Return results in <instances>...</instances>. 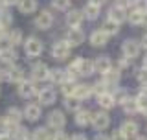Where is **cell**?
Returning <instances> with one entry per match:
<instances>
[{
  "label": "cell",
  "instance_id": "9",
  "mask_svg": "<svg viewBox=\"0 0 147 140\" xmlns=\"http://www.w3.org/2000/svg\"><path fill=\"white\" fill-rule=\"evenodd\" d=\"M37 85L33 81H26V79H22V81H18V94L22 98H31L37 94Z\"/></svg>",
  "mask_w": 147,
  "mask_h": 140
},
{
  "label": "cell",
  "instance_id": "23",
  "mask_svg": "<svg viewBox=\"0 0 147 140\" xmlns=\"http://www.w3.org/2000/svg\"><path fill=\"white\" fill-rule=\"evenodd\" d=\"M74 96L79 98V100H86V98L92 96V87L90 85H85V83H81V85H76V88H74Z\"/></svg>",
  "mask_w": 147,
  "mask_h": 140
},
{
  "label": "cell",
  "instance_id": "1",
  "mask_svg": "<svg viewBox=\"0 0 147 140\" xmlns=\"http://www.w3.org/2000/svg\"><path fill=\"white\" fill-rule=\"evenodd\" d=\"M44 46H42V41L39 39V37H28L26 43H24V52L26 55H30V57H39L40 54H42Z\"/></svg>",
  "mask_w": 147,
  "mask_h": 140
},
{
  "label": "cell",
  "instance_id": "46",
  "mask_svg": "<svg viewBox=\"0 0 147 140\" xmlns=\"http://www.w3.org/2000/svg\"><path fill=\"white\" fill-rule=\"evenodd\" d=\"M17 4H18V0H0V6H6V7L17 6Z\"/></svg>",
  "mask_w": 147,
  "mask_h": 140
},
{
  "label": "cell",
  "instance_id": "24",
  "mask_svg": "<svg viewBox=\"0 0 147 140\" xmlns=\"http://www.w3.org/2000/svg\"><path fill=\"white\" fill-rule=\"evenodd\" d=\"M109 18H112V20H116V22H119V24H121V22L127 18V11H125V7H119V6L110 7V11H109Z\"/></svg>",
  "mask_w": 147,
  "mask_h": 140
},
{
  "label": "cell",
  "instance_id": "33",
  "mask_svg": "<svg viewBox=\"0 0 147 140\" xmlns=\"http://www.w3.org/2000/svg\"><path fill=\"white\" fill-rule=\"evenodd\" d=\"M64 107H66L68 111H77L81 107V100L76 98L74 94H70V96H66V100H64Z\"/></svg>",
  "mask_w": 147,
  "mask_h": 140
},
{
  "label": "cell",
  "instance_id": "54",
  "mask_svg": "<svg viewBox=\"0 0 147 140\" xmlns=\"http://www.w3.org/2000/svg\"><path fill=\"white\" fill-rule=\"evenodd\" d=\"M0 140H11V137L9 135H0Z\"/></svg>",
  "mask_w": 147,
  "mask_h": 140
},
{
  "label": "cell",
  "instance_id": "15",
  "mask_svg": "<svg viewBox=\"0 0 147 140\" xmlns=\"http://www.w3.org/2000/svg\"><path fill=\"white\" fill-rule=\"evenodd\" d=\"M4 120H6L11 127H13V125H18V124H20V120H22V111L17 109V107H9Z\"/></svg>",
  "mask_w": 147,
  "mask_h": 140
},
{
  "label": "cell",
  "instance_id": "44",
  "mask_svg": "<svg viewBox=\"0 0 147 140\" xmlns=\"http://www.w3.org/2000/svg\"><path fill=\"white\" fill-rule=\"evenodd\" d=\"M109 140H127V137H125V135H123V133L118 129V131H114V135H112V137H110Z\"/></svg>",
  "mask_w": 147,
  "mask_h": 140
},
{
  "label": "cell",
  "instance_id": "55",
  "mask_svg": "<svg viewBox=\"0 0 147 140\" xmlns=\"http://www.w3.org/2000/svg\"><path fill=\"white\" fill-rule=\"evenodd\" d=\"M2 79H4V68L0 67V81H2Z\"/></svg>",
  "mask_w": 147,
  "mask_h": 140
},
{
  "label": "cell",
  "instance_id": "16",
  "mask_svg": "<svg viewBox=\"0 0 147 140\" xmlns=\"http://www.w3.org/2000/svg\"><path fill=\"white\" fill-rule=\"evenodd\" d=\"M22 116H26L30 122H37V120L40 118V105L37 103H28L24 113H22Z\"/></svg>",
  "mask_w": 147,
  "mask_h": 140
},
{
  "label": "cell",
  "instance_id": "6",
  "mask_svg": "<svg viewBox=\"0 0 147 140\" xmlns=\"http://www.w3.org/2000/svg\"><path fill=\"white\" fill-rule=\"evenodd\" d=\"M37 96H39L40 105H53L55 100H57V92H55L52 87H46V88H42V90H39Z\"/></svg>",
  "mask_w": 147,
  "mask_h": 140
},
{
  "label": "cell",
  "instance_id": "10",
  "mask_svg": "<svg viewBox=\"0 0 147 140\" xmlns=\"http://www.w3.org/2000/svg\"><path fill=\"white\" fill-rule=\"evenodd\" d=\"M4 77H6L7 81H11V83H18V81H22V79H24V70H22L20 67L11 65V67L4 72Z\"/></svg>",
  "mask_w": 147,
  "mask_h": 140
},
{
  "label": "cell",
  "instance_id": "30",
  "mask_svg": "<svg viewBox=\"0 0 147 140\" xmlns=\"http://www.w3.org/2000/svg\"><path fill=\"white\" fill-rule=\"evenodd\" d=\"M11 22H13V15L9 13V9L6 6H0V26L7 28L11 26Z\"/></svg>",
  "mask_w": 147,
  "mask_h": 140
},
{
  "label": "cell",
  "instance_id": "39",
  "mask_svg": "<svg viewBox=\"0 0 147 140\" xmlns=\"http://www.w3.org/2000/svg\"><path fill=\"white\" fill-rule=\"evenodd\" d=\"M112 96H114V101H116V103H123V101H125L127 98H129L127 90H123V88H121V90H116Z\"/></svg>",
  "mask_w": 147,
  "mask_h": 140
},
{
  "label": "cell",
  "instance_id": "41",
  "mask_svg": "<svg viewBox=\"0 0 147 140\" xmlns=\"http://www.w3.org/2000/svg\"><path fill=\"white\" fill-rule=\"evenodd\" d=\"M92 92H96V94H101V92H107V85H105L103 81H98L94 87H92Z\"/></svg>",
  "mask_w": 147,
  "mask_h": 140
},
{
  "label": "cell",
  "instance_id": "36",
  "mask_svg": "<svg viewBox=\"0 0 147 140\" xmlns=\"http://www.w3.org/2000/svg\"><path fill=\"white\" fill-rule=\"evenodd\" d=\"M33 140H52L48 127H37L33 131Z\"/></svg>",
  "mask_w": 147,
  "mask_h": 140
},
{
  "label": "cell",
  "instance_id": "42",
  "mask_svg": "<svg viewBox=\"0 0 147 140\" xmlns=\"http://www.w3.org/2000/svg\"><path fill=\"white\" fill-rule=\"evenodd\" d=\"M138 81H140L142 85H147V68L145 67L142 70H138Z\"/></svg>",
  "mask_w": 147,
  "mask_h": 140
},
{
  "label": "cell",
  "instance_id": "13",
  "mask_svg": "<svg viewBox=\"0 0 147 140\" xmlns=\"http://www.w3.org/2000/svg\"><path fill=\"white\" fill-rule=\"evenodd\" d=\"M94 74V63L90 59H79V65H77V76H83V77H88Z\"/></svg>",
  "mask_w": 147,
  "mask_h": 140
},
{
  "label": "cell",
  "instance_id": "8",
  "mask_svg": "<svg viewBox=\"0 0 147 140\" xmlns=\"http://www.w3.org/2000/svg\"><path fill=\"white\" fill-rule=\"evenodd\" d=\"M53 24V17L52 13L48 11V9H44V11H40L39 15L35 18V26L39 28V30H48V28H52Z\"/></svg>",
  "mask_w": 147,
  "mask_h": 140
},
{
  "label": "cell",
  "instance_id": "17",
  "mask_svg": "<svg viewBox=\"0 0 147 140\" xmlns=\"http://www.w3.org/2000/svg\"><path fill=\"white\" fill-rule=\"evenodd\" d=\"M119 131L125 135L127 138H136V137H138V124H136V122H132V120H127V122H123V124H121Z\"/></svg>",
  "mask_w": 147,
  "mask_h": 140
},
{
  "label": "cell",
  "instance_id": "4",
  "mask_svg": "<svg viewBox=\"0 0 147 140\" xmlns=\"http://www.w3.org/2000/svg\"><path fill=\"white\" fill-rule=\"evenodd\" d=\"M140 43L138 41H134V39H127L125 43H123V46H121V50H123V55L125 57H129V59H132V57H138V54H140Z\"/></svg>",
  "mask_w": 147,
  "mask_h": 140
},
{
  "label": "cell",
  "instance_id": "38",
  "mask_svg": "<svg viewBox=\"0 0 147 140\" xmlns=\"http://www.w3.org/2000/svg\"><path fill=\"white\" fill-rule=\"evenodd\" d=\"M52 6L55 9H59V11H63V9L70 7V0H52Z\"/></svg>",
  "mask_w": 147,
  "mask_h": 140
},
{
  "label": "cell",
  "instance_id": "11",
  "mask_svg": "<svg viewBox=\"0 0 147 140\" xmlns=\"http://www.w3.org/2000/svg\"><path fill=\"white\" fill-rule=\"evenodd\" d=\"M119 77H121L119 70H114L112 67H110L107 72H103V79H101V81H103L107 87H116L119 83Z\"/></svg>",
  "mask_w": 147,
  "mask_h": 140
},
{
  "label": "cell",
  "instance_id": "47",
  "mask_svg": "<svg viewBox=\"0 0 147 140\" xmlns=\"http://www.w3.org/2000/svg\"><path fill=\"white\" fill-rule=\"evenodd\" d=\"M129 57H119V67L121 68H125V67H129V61H127Z\"/></svg>",
  "mask_w": 147,
  "mask_h": 140
},
{
  "label": "cell",
  "instance_id": "5",
  "mask_svg": "<svg viewBox=\"0 0 147 140\" xmlns=\"http://www.w3.org/2000/svg\"><path fill=\"white\" fill-rule=\"evenodd\" d=\"M92 125H94V129H98V131H103V129H107L110 125V118L109 114L105 113V111H101V113H96L92 114Z\"/></svg>",
  "mask_w": 147,
  "mask_h": 140
},
{
  "label": "cell",
  "instance_id": "35",
  "mask_svg": "<svg viewBox=\"0 0 147 140\" xmlns=\"http://www.w3.org/2000/svg\"><path fill=\"white\" fill-rule=\"evenodd\" d=\"M6 37H7V43L11 44V46H17V44H20V43H22V31H20V30H13V31H9Z\"/></svg>",
  "mask_w": 147,
  "mask_h": 140
},
{
  "label": "cell",
  "instance_id": "37",
  "mask_svg": "<svg viewBox=\"0 0 147 140\" xmlns=\"http://www.w3.org/2000/svg\"><path fill=\"white\" fill-rule=\"evenodd\" d=\"M76 85L77 83H74V79H64V81L61 83V90H63V94L64 96H70V94H74V88H76Z\"/></svg>",
  "mask_w": 147,
  "mask_h": 140
},
{
  "label": "cell",
  "instance_id": "31",
  "mask_svg": "<svg viewBox=\"0 0 147 140\" xmlns=\"http://www.w3.org/2000/svg\"><path fill=\"white\" fill-rule=\"evenodd\" d=\"M103 31L107 35H116L118 31H119V22L112 20V18H107V20H105V24H103Z\"/></svg>",
  "mask_w": 147,
  "mask_h": 140
},
{
  "label": "cell",
  "instance_id": "22",
  "mask_svg": "<svg viewBox=\"0 0 147 140\" xmlns=\"http://www.w3.org/2000/svg\"><path fill=\"white\" fill-rule=\"evenodd\" d=\"M17 59V52L13 50V46H7V48L0 50V61L6 63V65H13Z\"/></svg>",
  "mask_w": 147,
  "mask_h": 140
},
{
  "label": "cell",
  "instance_id": "18",
  "mask_svg": "<svg viewBox=\"0 0 147 140\" xmlns=\"http://www.w3.org/2000/svg\"><path fill=\"white\" fill-rule=\"evenodd\" d=\"M48 79H50L52 83H57V85H61L64 79H68V74H66V70L52 68V70H48Z\"/></svg>",
  "mask_w": 147,
  "mask_h": 140
},
{
  "label": "cell",
  "instance_id": "45",
  "mask_svg": "<svg viewBox=\"0 0 147 140\" xmlns=\"http://www.w3.org/2000/svg\"><path fill=\"white\" fill-rule=\"evenodd\" d=\"M52 140H68V135L64 133V131H57V133L52 137Z\"/></svg>",
  "mask_w": 147,
  "mask_h": 140
},
{
  "label": "cell",
  "instance_id": "21",
  "mask_svg": "<svg viewBox=\"0 0 147 140\" xmlns=\"http://www.w3.org/2000/svg\"><path fill=\"white\" fill-rule=\"evenodd\" d=\"M98 103H99V107H103V109L109 111L116 105V101H114V96L110 94V92H101V94H98Z\"/></svg>",
  "mask_w": 147,
  "mask_h": 140
},
{
  "label": "cell",
  "instance_id": "52",
  "mask_svg": "<svg viewBox=\"0 0 147 140\" xmlns=\"http://www.w3.org/2000/svg\"><path fill=\"white\" fill-rule=\"evenodd\" d=\"M4 37H6V28H4V26H0V41H2Z\"/></svg>",
  "mask_w": 147,
  "mask_h": 140
},
{
  "label": "cell",
  "instance_id": "20",
  "mask_svg": "<svg viewBox=\"0 0 147 140\" xmlns=\"http://www.w3.org/2000/svg\"><path fill=\"white\" fill-rule=\"evenodd\" d=\"M110 67H112V63H110V59L107 57V55H99V57L94 61V72L103 74V72H107Z\"/></svg>",
  "mask_w": 147,
  "mask_h": 140
},
{
  "label": "cell",
  "instance_id": "34",
  "mask_svg": "<svg viewBox=\"0 0 147 140\" xmlns=\"http://www.w3.org/2000/svg\"><path fill=\"white\" fill-rule=\"evenodd\" d=\"M123 107V111H125L127 114H134L136 111H138V103H136V98H127L125 101L121 103Z\"/></svg>",
  "mask_w": 147,
  "mask_h": 140
},
{
  "label": "cell",
  "instance_id": "50",
  "mask_svg": "<svg viewBox=\"0 0 147 140\" xmlns=\"http://www.w3.org/2000/svg\"><path fill=\"white\" fill-rule=\"evenodd\" d=\"M140 26H145L147 28V11H144V17H142V24Z\"/></svg>",
  "mask_w": 147,
  "mask_h": 140
},
{
  "label": "cell",
  "instance_id": "27",
  "mask_svg": "<svg viewBox=\"0 0 147 140\" xmlns=\"http://www.w3.org/2000/svg\"><path fill=\"white\" fill-rule=\"evenodd\" d=\"M28 137H30V131L26 127H22L20 124L11 127V138L13 140H28Z\"/></svg>",
  "mask_w": 147,
  "mask_h": 140
},
{
  "label": "cell",
  "instance_id": "2",
  "mask_svg": "<svg viewBox=\"0 0 147 140\" xmlns=\"http://www.w3.org/2000/svg\"><path fill=\"white\" fill-rule=\"evenodd\" d=\"M52 55L57 61H64V59L70 57V46H68L66 41H57L52 46Z\"/></svg>",
  "mask_w": 147,
  "mask_h": 140
},
{
  "label": "cell",
  "instance_id": "3",
  "mask_svg": "<svg viewBox=\"0 0 147 140\" xmlns=\"http://www.w3.org/2000/svg\"><path fill=\"white\" fill-rule=\"evenodd\" d=\"M64 41L68 43V46H79L83 41H85V33H83V30L79 26H76V28H70L68 30V33H66V37H64Z\"/></svg>",
  "mask_w": 147,
  "mask_h": 140
},
{
  "label": "cell",
  "instance_id": "12",
  "mask_svg": "<svg viewBox=\"0 0 147 140\" xmlns=\"http://www.w3.org/2000/svg\"><path fill=\"white\" fill-rule=\"evenodd\" d=\"M48 65L44 63H35L33 68H31V76H33L35 81H44V79H48Z\"/></svg>",
  "mask_w": 147,
  "mask_h": 140
},
{
  "label": "cell",
  "instance_id": "57",
  "mask_svg": "<svg viewBox=\"0 0 147 140\" xmlns=\"http://www.w3.org/2000/svg\"><path fill=\"white\" fill-rule=\"evenodd\" d=\"M134 140H147V138H145V137H136Z\"/></svg>",
  "mask_w": 147,
  "mask_h": 140
},
{
  "label": "cell",
  "instance_id": "29",
  "mask_svg": "<svg viewBox=\"0 0 147 140\" xmlns=\"http://www.w3.org/2000/svg\"><path fill=\"white\" fill-rule=\"evenodd\" d=\"M83 15L85 18H88V20H96V18L99 17V6H94V4H86V7L83 9Z\"/></svg>",
  "mask_w": 147,
  "mask_h": 140
},
{
  "label": "cell",
  "instance_id": "14",
  "mask_svg": "<svg viewBox=\"0 0 147 140\" xmlns=\"http://www.w3.org/2000/svg\"><path fill=\"white\" fill-rule=\"evenodd\" d=\"M83 18H85V15H83L81 9H70V11L66 13V24L76 28V26H81Z\"/></svg>",
  "mask_w": 147,
  "mask_h": 140
},
{
  "label": "cell",
  "instance_id": "53",
  "mask_svg": "<svg viewBox=\"0 0 147 140\" xmlns=\"http://www.w3.org/2000/svg\"><path fill=\"white\" fill-rule=\"evenodd\" d=\"M94 140H109L107 137H105V135H98V137H96Z\"/></svg>",
  "mask_w": 147,
  "mask_h": 140
},
{
  "label": "cell",
  "instance_id": "40",
  "mask_svg": "<svg viewBox=\"0 0 147 140\" xmlns=\"http://www.w3.org/2000/svg\"><path fill=\"white\" fill-rule=\"evenodd\" d=\"M131 4L138 11H147V0H131Z\"/></svg>",
  "mask_w": 147,
  "mask_h": 140
},
{
  "label": "cell",
  "instance_id": "28",
  "mask_svg": "<svg viewBox=\"0 0 147 140\" xmlns=\"http://www.w3.org/2000/svg\"><path fill=\"white\" fill-rule=\"evenodd\" d=\"M136 103H138V111L147 113V85H144V88L140 90V94L136 96Z\"/></svg>",
  "mask_w": 147,
  "mask_h": 140
},
{
  "label": "cell",
  "instance_id": "7",
  "mask_svg": "<svg viewBox=\"0 0 147 140\" xmlns=\"http://www.w3.org/2000/svg\"><path fill=\"white\" fill-rule=\"evenodd\" d=\"M48 125L53 129H63L66 125V118H64L63 111H52L48 114Z\"/></svg>",
  "mask_w": 147,
  "mask_h": 140
},
{
  "label": "cell",
  "instance_id": "51",
  "mask_svg": "<svg viewBox=\"0 0 147 140\" xmlns=\"http://www.w3.org/2000/svg\"><path fill=\"white\" fill-rule=\"evenodd\" d=\"M90 4H94V6H99V7H101V4H105V0H90Z\"/></svg>",
  "mask_w": 147,
  "mask_h": 140
},
{
  "label": "cell",
  "instance_id": "25",
  "mask_svg": "<svg viewBox=\"0 0 147 140\" xmlns=\"http://www.w3.org/2000/svg\"><path fill=\"white\" fill-rule=\"evenodd\" d=\"M92 122V113L90 111H76V124L81 125V127H85V125H88Z\"/></svg>",
  "mask_w": 147,
  "mask_h": 140
},
{
  "label": "cell",
  "instance_id": "48",
  "mask_svg": "<svg viewBox=\"0 0 147 140\" xmlns=\"http://www.w3.org/2000/svg\"><path fill=\"white\" fill-rule=\"evenodd\" d=\"M140 46H142V48H145V50H147V33H145L144 37H142V41H140Z\"/></svg>",
  "mask_w": 147,
  "mask_h": 140
},
{
  "label": "cell",
  "instance_id": "56",
  "mask_svg": "<svg viewBox=\"0 0 147 140\" xmlns=\"http://www.w3.org/2000/svg\"><path fill=\"white\" fill-rule=\"evenodd\" d=\"M144 67L147 68V54H145V57H144Z\"/></svg>",
  "mask_w": 147,
  "mask_h": 140
},
{
  "label": "cell",
  "instance_id": "43",
  "mask_svg": "<svg viewBox=\"0 0 147 140\" xmlns=\"http://www.w3.org/2000/svg\"><path fill=\"white\" fill-rule=\"evenodd\" d=\"M9 131H11V125L6 120H0V135H7Z\"/></svg>",
  "mask_w": 147,
  "mask_h": 140
},
{
  "label": "cell",
  "instance_id": "49",
  "mask_svg": "<svg viewBox=\"0 0 147 140\" xmlns=\"http://www.w3.org/2000/svg\"><path fill=\"white\" fill-rule=\"evenodd\" d=\"M70 140H86V137H85V135H74Z\"/></svg>",
  "mask_w": 147,
  "mask_h": 140
},
{
  "label": "cell",
  "instance_id": "19",
  "mask_svg": "<svg viewBox=\"0 0 147 140\" xmlns=\"http://www.w3.org/2000/svg\"><path fill=\"white\" fill-rule=\"evenodd\" d=\"M107 41H109V35L105 33L103 30L92 31V35H90V44L92 46H105V44H107Z\"/></svg>",
  "mask_w": 147,
  "mask_h": 140
},
{
  "label": "cell",
  "instance_id": "26",
  "mask_svg": "<svg viewBox=\"0 0 147 140\" xmlns=\"http://www.w3.org/2000/svg\"><path fill=\"white\" fill-rule=\"evenodd\" d=\"M18 9H20V13H24V15H30V13H33L37 9V0H18Z\"/></svg>",
  "mask_w": 147,
  "mask_h": 140
},
{
  "label": "cell",
  "instance_id": "58",
  "mask_svg": "<svg viewBox=\"0 0 147 140\" xmlns=\"http://www.w3.org/2000/svg\"><path fill=\"white\" fill-rule=\"evenodd\" d=\"M31 140H33V138H31Z\"/></svg>",
  "mask_w": 147,
  "mask_h": 140
},
{
  "label": "cell",
  "instance_id": "32",
  "mask_svg": "<svg viewBox=\"0 0 147 140\" xmlns=\"http://www.w3.org/2000/svg\"><path fill=\"white\" fill-rule=\"evenodd\" d=\"M142 17H144V11H138V9H132L131 13H127V18L132 26H140L142 24Z\"/></svg>",
  "mask_w": 147,
  "mask_h": 140
}]
</instances>
